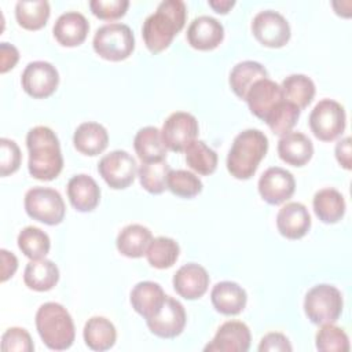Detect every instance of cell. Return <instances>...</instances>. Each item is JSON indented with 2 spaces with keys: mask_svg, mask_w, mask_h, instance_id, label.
I'll list each match as a JSON object with an SVG mask.
<instances>
[{
  "mask_svg": "<svg viewBox=\"0 0 352 352\" xmlns=\"http://www.w3.org/2000/svg\"><path fill=\"white\" fill-rule=\"evenodd\" d=\"M187 8L182 0H164L155 12L150 14L142 26V36L147 50L158 54L166 50L173 37L184 28Z\"/></svg>",
  "mask_w": 352,
  "mask_h": 352,
  "instance_id": "obj_1",
  "label": "cell"
},
{
  "mask_svg": "<svg viewBox=\"0 0 352 352\" xmlns=\"http://www.w3.org/2000/svg\"><path fill=\"white\" fill-rule=\"evenodd\" d=\"M29 151L28 169L32 177L50 182L58 177L63 168L59 139L55 132L44 125L32 128L26 135Z\"/></svg>",
  "mask_w": 352,
  "mask_h": 352,
  "instance_id": "obj_2",
  "label": "cell"
},
{
  "mask_svg": "<svg viewBox=\"0 0 352 352\" xmlns=\"http://www.w3.org/2000/svg\"><path fill=\"white\" fill-rule=\"evenodd\" d=\"M268 150V138L260 129L239 132L227 154V170L239 180L250 179Z\"/></svg>",
  "mask_w": 352,
  "mask_h": 352,
  "instance_id": "obj_3",
  "label": "cell"
},
{
  "mask_svg": "<svg viewBox=\"0 0 352 352\" xmlns=\"http://www.w3.org/2000/svg\"><path fill=\"white\" fill-rule=\"evenodd\" d=\"M36 329L43 342L52 351L69 349L76 329L69 311L59 302H44L36 312Z\"/></svg>",
  "mask_w": 352,
  "mask_h": 352,
  "instance_id": "obj_4",
  "label": "cell"
},
{
  "mask_svg": "<svg viewBox=\"0 0 352 352\" xmlns=\"http://www.w3.org/2000/svg\"><path fill=\"white\" fill-rule=\"evenodd\" d=\"M92 47L100 58L110 62H121L133 52L135 36L125 23H106L95 32Z\"/></svg>",
  "mask_w": 352,
  "mask_h": 352,
  "instance_id": "obj_5",
  "label": "cell"
},
{
  "mask_svg": "<svg viewBox=\"0 0 352 352\" xmlns=\"http://www.w3.org/2000/svg\"><path fill=\"white\" fill-rule=\"evenodd\" d=\"M344 307L341 292L327 283L311 287L304 298V312L314 324L334 323L341 316Z\"/></svg>",
  "mask_w": 352,
  "mask_h": 352,
  "instance_id": "obj_6",
  "label": "cell"
},
{
  "mask_svg": "<svg viewBox=\"0 0 352 352\" xmlns=\"http://www.w3.org/2000/svg\"><path fill=\"white\" fill-rule=\"evenodd\" d=\"M23 205L29 217L47 226H56L62 223L66 212L62 195L51 187L37 186L28 190Z\"/></svg>",
  "mask_w": 352,
  "mask_h": 352,
  "instance_id": "obj_7",
  "label": "cell"
},
{
  "mask_svg": "<svg viewBox=\"0 0 352 352\" xmlns=\"http://www.w3.org/2000/svg\"><path fill=\"white\" fill-rule=\"evenodd\" d=\"M308 121L316 139L331 142L345 131L346 116L344 107L337 100L322 99L312 109Z\"/></svg>",
  "mask_w": 352,
  "mask_h": 352,
  "instance_id": "obj_8",
  "label": "cell"
},
{
  "mask_svg": "<svg viewBox=\"0 0 352 352\" xmlns=\"http://www.w3.org/2000/svg\"><path fill=\"white\" fill-rule=\"evenodd\" d=\"M98 172L109 187L122 190L133 183L138 173V164L128 151L114 150L100 158Z\"/></svg>",
  "mask_w": 352,
  "mask_h": 352,
  "instance_id": "obj_9",
  "label": "cell"
},
{
  "mask_svg": "<svg viewBox=\"0 0 352 352\" xmlns=\"http://www.w3.org/2000/svg\"><path fill=\"white\" fill-rule=\"evenodd\" d=\"M252 33L260 44L270 48L283 47L292 34L287 19L274 10H264L253 16Z\"/></svg>",
  "mask_w": 352,
  "mask_h": 352,
  "instance_id": "obj_10",
  "label": "cell"
},
{
  "mask_svg": "<svg viewBox=\"0 0 352 352\" xmlns=\"http://www.w3.org/2000/svg\"><path fill=\"white\" fill-rule=\"evenodd\" d=\"M21 84L29 96L34 99H44L56 91L59 85V73L52 63L34 60L28 63L23 69Z\"/></svg>",
  "mask_w": 352,
  "mask_h": 352,
  "instance_id": "obj_11",
  "label": "cell"
},
{
  "mask_svg": "<svg viewBox=\"0 0 352 352\" xmlns=\"http://www.w3.org/2000/svg\"><path fill=\"white\" fill-rule=\"evenodd\" d=\"M199 126L197 118L187 111L172 113L162 125L161 135L168 150L182 153L198 136Z\"/></svg>",
  "mask_w": 352,
  "mask_h": 352,
  "instance_id": "obj_12",
  "label": "cell"
},
{
  "mask_svg": "<svg viewBox=\"0 0 352 352\" xmlns=\"http://www.w3.org/2000/svg\"><path fill=\"white\" fill-rule=\"evenodd\" d=\"M260 197L270 205H279L292 198L296 190L294 176L280 166H271L263 172L257 183Z\"/></svg>",
  "mask_w": 352,
  "mask_h": 352,
  "instance_id": "obj_13",
  "label": "cell"
},
{
  "mask_svg": "<svg viewBox=\"0 0 352 352\" xmlns=\"http://www.w3.org/2000/svg\"><path fill=\"white\" fill-rule=\"evenodd\" d=\"M186 322L187 315L184 307L170 296H166L160 312L146 320L148 330L160 338H175L180 336L184 330Z\"/></svg>",
  "mask_w": 352,
  "mask_h": 352,
  "instance_id": "obj_14",
  "label": "cell"
},
{
  "mask_svg": "<svg viewBox=\"0 0 352 352\" xmlns=\"http://www.w3.org/2000/svg\"><path fill=\"white\" fill-rule=\"evenodd\" d=\"M250 330L241 320L224 322L213 340L204 348L205 352H248L250 348Z\"/></svg>",
  "mask_w": 352,
  "mask_h": 352,
  "instance_id": "obj_15",
  "label": "cell"
},
{
  "mask_svg": "<svg viewBox=\"0 0 352 352\" xmlns=\"http://www.w3.org/2000/svg\"><path fill=\"white\" fill-rule=\"evenodd\" d=\"M209 280V274L202 265L188 263L175 272L172 283L180 297L186 300H197L206 293Z\"/></svg>",
  "mask_w": 352,
  "mask_h": 352,
  "instance_id": "obj_16",
  "label": "cell"
},
{
  "mask_svg": "<svg viewBox=\"0 0 352 352\" xmlns=\"http://www.w3.org/2000/svg\"><path fill=\"white\" fill-rule=\"evenodd\" d=\"M224 38V28L220 21L210 15H201L191 21L187 28L188 44L199 51H210L219 47Z\"/></svg>",
  "mask_w": 352,
  "mask_h": 352,
  "instance_id": "obj_17",
  "label": "cell"
},
{
  "mask_svg": "<svg viewBox=\"0 0 352 352\" xmlns=\"http://www.w3.org/2000/svg\"><path fill=\"white\" fill-rule=\"evenodd\" d=\"M276 227L282 236L300 239L311 228V216L307 206L301 202L285 204L276 214Z\"/></svg>",
  "mask_w": 352,
  "mask_h": 352,
  "instance_id": "obj_18",
  "label": "cell"
},
{
  "mask_svg": "<svg viewBox=\"0 0 352 352\" xmlns=\"http://www.w3.org/2000/svg\"><path fill=\"white\" fill-rule=\"evenodd\" d=\"M89 23L78 11H66L58 16L54 23L52 33L56 41L63 47H77L82 44L88 36Z\"/></svg>",
  "mask_w": 352,
  "mask_h": 352,
  "instance_id": "obj_19",
  "label": "cell"
},
{
  "mask_svg": "<svg viewBox=\"0 0 352 352\" xmlns=\"http://www.w3.org/2000/svg\"><path fill=\"white\" fill-rule=\"evenodd\" d=\"M283 99L282 88L271 78L257 80L248 91L245 100L252 114L257 118L264 120L270 110Z\"/></svg>",
  "mask_w": 352,
  "mask_h": 352,
  "instance_id": "obj_20",
  "label": "cell"
},
{
  "mask_svg": "<svg viewBox=\"0 0 352 352\" xmlns=\"http://www.w3.org/2000/svg\"><path fill=\"white\" fill-rule=\"evenodd\" d=\"M212 305L221 315L232 316L241 314L248 301V294L245 289L236 282L223 280L213 286L210 292Z\"/></svg>",
  "mask_w": 352,
  "mask_h": 352,
  "instance_id": "obj_21",
  "label": "cell"
},
{
  "mask_svg": "<svg viewBox=\"0 0 352 352\" xmlns=\"http://www.w3.org/2000/svg\"><path fill=\"white\" fill-rule=\"evenodd\" d=\"M165 292L157 282L143 280L131 290L129 301L132 308L146 320L155 316L165 302Z\"/></svg>",
  "mask_w": 352,
  "mask_h": 352,
  "instance_id": "obj_22",
  "label": "cell"
},
{
  "mask_svg": "<svg viewBox=\"0 0 352 352\" xmlns=\"http://www.w3.org/2000/svg\"><path fill=\"white\" fill-rule=\"evenodd\" d=\"M67 198L78 212H92L100 201V188L95 179L85 173L70 177L67 183Z\"/></svg>",
  "mask_w": 352,
  "mask_h": 352,
  "instance_id": "obj_23",
  "label": "cell"
},
{
  "mask_svg": "<svg viewBox=\"0 0 352 352\" xmlns=\"http://www.w3.org/2000/svg\"><path fill=\"white\" fill-rule=\"evenodd\" d=\"M279 158L292 165L302 166L314 155V144L311 139L301 132H289L280 136L278 142Z\"/></svg>",
  "mask_w": 352,
  "mask_h": 352,
  "instance_id": "obj_24",
  "label": "cell"
},
{
  "mask_svg": "<svg viewBox=\"0 0 352 352\" xmlns=\"http://www.w3.org/2000/svg\"><path fill=\"white\" fill-rule=\"evenodd\" d=\"M73 143L77 151L84 155H98L109 144L107 129L95 121H87L80 124L73 135Z\"/></svg>",
  "mask_w": 352,
  "mask_h": 352,
  "instance_id": "obj_25",
  "label": "cell"
},
{
  "mask_svg": "<svg viewBox=\"0 0 352 352\" xmlns=\"http://www.w3.org/2000/svg\"><path fill=\"white\" fill-rule=\"evenodd\" d=\"M153 241L151 231L142 224H128L117 235V250L129 258L146 256L147 248Z\"/></svg>",
  "mask_w": 352,
  "mask_h": 352,
  "instance_id": "obj_26",
  "label": "cell"
},
{
  "mask_svg": "<svg viewBox=\"0 0 352 352\" xmlns=\"http://www.w3.org/2000/svg\"><path fill=\"white\" fill-rule=\"evenodd\" d=\"M59 280L58 265L48 258L30 260L23 271L25 285L34 292H48Z\"/></svg>",
  "mask_w": 352,
  "mask_h": 352,
  "instance_id": "obj_27",
  "label": "cell"
},
{
  "mask_svg": "<svg viewBox=\"0 0 352 352\" xmlns=\"http://www.w3.org/2000/svg\"><path fill=\"white\" fill-rule=\"evenodd\" d=\"M312 206L316 217L326 224L340 221L344 217L346 208L342 194L331 187L316 191L312 199Z\"/></svg>",
  "mask_w": 352,
  "mask_h": 352,
  "instance_id": "obj_28",
  "label": "cell"
},
{
  "mask_svg": "<svg viewBox=\"0 0 352 352\" xmlns=\"http://www.w3.org/2000/svg\"><path fill=\"white\" fill-rule=\"evenodd\" d=\"M133 147L142 162L164 161L166 157V146L161 131L155 126L140 128L135 135Z\"/></svg>",
  "mask_w": 352,
  "mask_h": 352,
  "instance_id": "obj_29",
  "label": "cell"
},
{
  "mask_svg": "<svg viewBox=\"0 0 352 352\" xmlns=\"http://www.w3.org/2000/svg\"><path fill=\"white\" fill-rule=\"evenodd\" d=\"M87 346L92 351H107L117 340L114 324L104 316H92L85 322L82 331Z\"/></svg>",
  "mask_w": 352,
  "mask_h": 352,
  "instance_id": "obj_30",
  "label": "cell"
},
{
  "mask_svg": "<svg viewBox=\"0 0 352 352\" xmlns=\"http://www.w3.org/2000/svg\"><path fill=\"white\" fill-rule=\"evenodd\" d=\"M267 77H268V72L260 62L243 60V62L236 63L232 67V70L230 72L228 82H230V87L232 89V92L238 98L245 99L250 87L257 80L267 78Z\"/></svg>",
  "mask_w": 352,
  "mask_h": 352,
  "instance_id": "obj_31",
  "label": "cell"
},
{
  "mask_svg": "<svg viewBox=\"0 0 352 352\" xmlns=\"http://www.w3.org/2000/svg\"><path fill=\"white\" fill-rule=\"evenodd\" d=\"M50 3L47 0H21L15 4V18L26 30H38L47 25L50 18Z\"/></svg>",
  "mask_w": 352,
  "mask_h": 352,
  "instance_id": "obj_32",
  "label": "cell"
},
{
  "mask_svg": "<svg viewBox=\"0 0 352 352\" xmlns=\"http://www.w3.org/2000/svg\"><path fill=\"white\" fill-rule=\"evenodd\" d=\"M283 99L297 106L300 110L305 109L314 99L316 88L315 82L305 74H290L282 81Z\"/></svg>",
  "mask_w": 352,
  "mask_h": 352,
  "instance_id": "obj_33",
  "label": "cell"
},
{
  "mask_svg": "<svg viewBox=\"0 0 352 352\" xmlns=\"http://www.w3.org/2000/svg\"><path fill=\"white\" fill-rule=\"evenodd\" d=\"M18 248L30 260L44 258L51 249V239L38 227L28 226L18 234Z\"/></svg>",
  "mask_w": 352,
  "mask_h": 352,
  "instance_id": "obj_34",
  "label": "cell"
},
{
  "mask_svg": "<svg viewBox=\"0 0 352 352\" xmlns=\"http://www.w3.org/2000/svg\"><path fill=\"white\" fill-rule=\"evenodd\" d=\"M180 248L179 243L169 236H157L150 242L146 257L151 267L165 270L172 267L179 258Z\"/></svg>",
  "mask_w": 352,
  "mask_h": 352,
  "instance_id": "obj_35",
  "label": "cell"
},
{
  "mask_svg": "<svg viewBox=\"0 0 352 352\" xmlns=\"http://www.w3.org/2000/svg\"><path fill=\"white\" fill-rule=\"evenodd\" d=\"M300 111L301 110L297 106L282 99L270 110L264 121L268 125V128L272 131V133L278 136H283L292 132L293 126L297 124L300 118Z\"/></svg>",
  "mask_w": 352,
  "mask_h": 352,
  "instance_id": "obj_36",
  "label": "cell"
},
{
  "mask_svg": "<svg viewBox=\"0 0 352 352\" xmlns=\"http://www.w3.org/2000/svg\"><path fill=\"white\" fill-rule=\"evenodd\" d=\"M184 153H186L187 165L198 175L208 176L216 170L217 154L204 140L195 139L187 146Z\"/></svg>",
  "mask_w": 352,
  "mask_h": 352,
  "instance_id": "obj_37",
  "label": "cell"
},
{
  "mask_svg": "<svg viewBox=\"0 0 352 352\" xmlns=\"http://www.w3.org/2000/svg\"><path fill=\"white\" fill-rule=\"evenodd\" d=\"M170 172L169 164L164 161L142 162L138 176L142 187L150 194H161L166 190V180Z\"/></svg>",
  "mask_w": 352,
  "mask_h": 352,
  "instance_id": "obj_38",
  "label": "cell"
},
{
  "mask_svg": "<svg viewBox=\"0 0 352 352\" xmlns=\"http://www.w3.org/2000/svg\"><path fill=\"white\" fill-rule=\"evenodd\" d=\"M202 182L201 179L190 172V170H184V169H175L169 172L168 175V180H166V188L182 198H192L195 195H198L202 191Z\"/></svg>",
  "mask_w": 352,
  "mask_h": 352,
  "instance_id": "obj_39",
  "label": "cell"
},
{
  "mask_svg": "<svg viewBox=\"0 0 352 352\" xmlns=\"http://www.w3.org/2000/svg\"><path fill=\"white\" fill-rule=\"evenodd\" d=\"M316 349L326 352H348L349 338L346 333L333 323L322 324L315 337Z\"/></svg>",
  "mask_w": 352,
  "mask_h": 352,
  "instance_id": "obj_40",
  "label": "cell"
},
{
  "mask_svg": "<svg viewBox=\"0 0 352 352\" xmlns=\"http://www.w3.org/2000/svg\"><path fill=\"white\" fill-rule=\"evenodd\" d=\"M33 349V340L29 331L22 327H10L1 336L3 352H32Z\"/></svg>",
  "mask_w": 352,
  "mask_h": 352,
  "instance_id": "obj_41",
  "label": "cell"
},
{
  "mask_svg": "<svg viewBox=\"0 0 352 352\" xmlns=\"http://www.w3.org/2000/svg\"><path fill=\"white\" fill-rule=\"evenodd\" d=\"M22 154L18 144L7 138L0 139V175L3 177L16 172L21 166Z\"/></svg>",
  "mask_w": 352,
  "mask_h": 352,
  "instance_id": "obj_42",
  "label": "cell"
},
{
  "mask_svg": "<svg viewBox=\"0 0 352 352\" xmlns=\"http://www.w3.org/2000/svg\"><path fill=\"white\" fill-rule=\"evenodd\" d=\"M129 7L128 0H91L89 8L95 16L104 21L118 19L125 15Z\"/></svg>",
  "mask_w": 352,
  "mask_h": 352,
  "instance_id": "obj_43",
  "label": "cell"
},
{
  "mask_svg": "<svg viewBox=\"0 0 352 352\" xmlns=\"http://www.w3.org/2000/svg\"><path fill=\"white\" fill-rule=\"evenodd\" d=\"M260 352H290L293 349L289 338L278 331L267 333L257 348Z\"/></svg>",
  "mask_w": 352,
  "mask_h": 352,
  "instance_id": "obj_44",
  "label": "cell"
},
{
  "mask_svg": "<svg viewBox=\"0 0 352 352\" xmlns=\"http://www.w3.org/2000/svg\"><path fill=\"white\" fill-rule=\"evenodd\" d=\"M19 60V51L10 43H0V73H7L15 67Z\"/></svg>",
  "mask_w": 352,
  "mask_h": 352,
  "instance_id": "obj_45",
  "label": "cell"
},
{
  "mask_svg": "<svg viewBox=\"0 0 352 352\" xmlns=\"http://www.w3.org/2000/svg\"><path fill=\"white\" fill-rule=\"evenodd\" d=\"M0 257H1V276L0 280L6 282L10 278L14 276L15 271L18 270V258L12 252H8L7 249L0 250Z\"/></svg>",
  "mask_w": 352,
  "mask_h": 352,
  "instance_id": "obj_46",
  "label": "cell"
},
{
  "mask_svg": "<svg viewBox=\"0 0 352 352\" xmlns=\"http://www.w3.org/2000/svg\"><path fill=\"white\" fill-rule=\"evenodd\" d=\"M334 154H336V158H337L338 164L344 169L349 170L352 168V165H351V138L349 136H345L344 139L337 142L336 148H334Z\"/></svg>",
  "mask_w": 352,
  "mask_h": 352,
  "instance_id": "obj_47",
  "label": "cell"
},
{
  "mask_svg": "<svg viewBox=\"0 0 352 352\" xmlns=\"http://www.w3.org/2000/svg\"><path fill=\"white\" fill-rule=\"evenodd\" d=\"M208 4H209V7H212L216 12H219V14H227V12L235 6V1H234V0H209Z\"/></svg>",
  "mask_w": 352,
  "mask_h": 352,
  "instance_id": "obj_48",
  "label": "cell"
}]
</instances>
